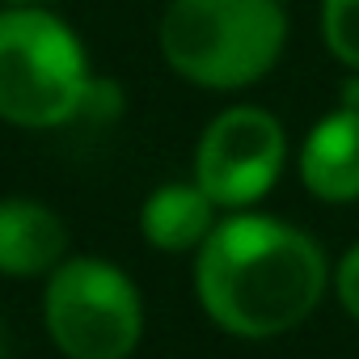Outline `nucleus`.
<instances>
[{
    "label": "nucleus",
    "mask_w": 359,
    "mask_h": 359,
    "mask_svg": "<svg viewBox=\"0 0 359 359\" xmlns=\"http://www.w3.org/2000/svg\"><path fill=\"white\" fill-rule=\"evenodd\" d=\"M292 18L283 0H169L156 22L161 60L208 93H241L275 72Z\"/></svg>",
    "instance_id": "f03ea898"
},
{
    "label": "nucleus",
    "mask_w": 359,
    "mask_h": 359,
    "mask_svg": "<svg viewBox=\"0 0 359 359\" xmlns=\"http://www.w3.org/2000/svg\"><path fill=\"white\" fill-rule=\"evenodd\" d=\"M93 89L89 47L51 5H0V123L68 127L89 114Z\"/></svg>",
    "instance_id": "7ed1b4c3"
},
{
    "label": "nucleus",
    "mask_w": 359,
    "mask_h": 359,
    "mask_svg": "<svg viewBox=\"0 0 359 359\" xmlns=\"http://www.w3.org/2000/svg\"><path fill=\"white\" fill-rule=\"evenodd\" d=\"M300 182L321 203H355L359 199V106H338L321 114L300 152H296Z\"/></svg>",
    "instance_id": "423d86ee"
},
{
    "label": "nucleus",
    "mask_w": 359,
    "mask_h": 359,
    "mask_svg": "<svg viewBox=\"0 0 359 359\" xmlns=\"http://www.w3.org/2000/svg\"><path fill=\"white\" fill-rule=\"evenodd\" d=\"M68 258V229L60 212L39 199L5 195L0 199V275L39 279Z\"/></svg>",
    "instance_id": "0eeeda50"
},
{
    "label": "nucleus",
    "mask_w": 359,
    "mask_h": 359,
    "mask_svg": "<svg viewBox=\"0 0 359 359\" xmlns=\"http://www.w3.org/2000/svg\"><path fill=\"white\" fill-rule=\"evenodd\" d=\"M287 131L254 102L220 110L195 144V182L216 199L220 212H245L262 203L283 177Z\"/></svg>",
    "instance_id": "39448f33"
},
{
    "label": "nucleus",
    "mask_w": 359,
    "mask_h": 359,
    "mask_svg": "<svg viewBox=\"0 0 359 359\" xmlns=\"http://www.w3.org/2000/svg\"><path fill=\"white\" fill-rule=\"evenodd\" d=\"M317 237L266 212H233L195 250V296L233 338H279L313 317L330 287Z\"/></svg>",
    "instance_id": "f257e3e1"
},
{
    "label": "nucleus",
    "mask_w": 359,
    "mask_h": 359,
    "mask_svg": "<svg viewBox=\"0 0 359 359\" xmlns=\"http://www.w3.org/2000/svg\"><path fill=\"white\" fill-rule=\"evenodd\" d=\"M321 43L342 68L359 72V0H321Z\"/></svg>",
    "instance_id": "1a4fd4ad"
},
{
    "label": "nucleus",
    "mask_w": 359,
    "mask_h": 359,
    "mask_svg": "<svg viewBox=\"0 0 359 359\" xmlns=\"http://www.w3.org/2000/svg\"><path fill=\"white\" fill-rule=\"evenodd\" d=\"M0 5H55V0H0Z\"/></svg>",
    "instance_id": "9b49d317"
},
{
    "label": "nucleus",
    "mask_w": 359,
    "mask_h": 359,
    "mask_svg": "<svg viewBox=\"0 0 359 359\" xmlns=\"http://www.w3.org/2000/svg\"><path fill=\"white\" fill-rule=\"evenodd\" d=\"M0 359H5V330H0Z\"/></svg>",
    "instance_id": "f8f14e48"
},
{
    "label": "nucleus",
    "mask_w": 359,
    "mask_h": 359,
    "mask_svg": "<svg viewBox=\"0 0 359 359\" xmlns=\"http://www.w3.org/2000/svg\"><path fill=\"white\" fill-rule=\"evenodd\" d=\"M220 224L216 199L195 182H161L140 203V237L161 254H191Z\"/></svg>",
    "instance_id": "6e6552de"
},
{
    "label": "nucleus",
    "mask_w": 359,
    "mask_h": 359,
    "mask_svg": "<svg viewBox=\"0 0 359 359\" xmlns=\"http://www.w3.org/2000/svg\"><path fill=\"white\" fill-rule=\"evenodd\" d=\"M43 325L68 359H127L144 338V296L110 258H64L43 287Z\"/></svg>",
    "instance_id": "20e7f679"
},
{
    "label": "nucleus",
    "mask_w": 359,
    "mask_h": 359,
    "mask_svg": "<svg viewBox=\"0 0 359 359\" xmlns=\"http://www.w3.org/2000/svg\"><path fill=\"white\" fill-rule=\"evenodd\" d=\"M334 292H338L342 313L359 321V241L338 258V266H334Z\"/></svg>",
    "instance_id": "9d476101"
}]
</instances>
